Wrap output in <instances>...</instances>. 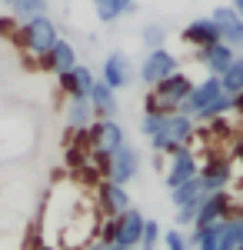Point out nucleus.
<instances>
[{
    "instance_id": "obj_25",
    "label": "nucleus",
    "mask_w": 243,
    "mask_h": 250,
    "mask_svg": "<svg viewBox=\"0 0 243 250\" xmlns=\"http://www.w3.org/2000/svg\"><path fill=\"white\" fill-rule=\"evenodd\" d=\"M140 40L147 43L150 50H160V47L167 43V30H163L160 23H147V27L140 30Z\"/></svg>"
},
{
    "instance_id": "obj_9",
    "label": "nucleus",
    "mask_w": 243,
    "mask_h": 250,
    "mask_svg": "<svg viewBox=\"0 0 243 250\" xmlns=\"http://www.w3.org/2000/svg\"><path fill=\"white\" fill-rule=\"evenodd\" d=\"M230 217V193L220 190V193H206L203 200L197 204V213H193V230L200 227H210L217 220H226Z\"/></svg>"
},
{
    "instance_id": "obj_21",
    "label": "nucleus",
    "mask_w": 243,
    "mask_h": 250,
    "mask_svg": "<svg viewBox=\"0 0 243 250\" xmlns=\"http://www.w3.org/2000/svg\"><path fill=\"white\" fill-rule=\"evenodd\" d=\"M94 124V110H90V100H70L67 104V127L80 134V130H87Z\"/></svg>"
},
{
    "instance_id": "obj_19",
    "label": "nucleus",
    "mask_w": 243,
    "mask_h": 250,
    "mask_svg": "<svg viewBox=\"0 0 243 250\" xmlns=\"http://www.w3.org/2000/svg\"><path fill=\"white\" fill-rule=\"evenodd\" d=\"M203 197H206V190H203V184H200L197 177L170 190V200H173V207H197Z\"/></svg>"
},
{
    "instance_id": "obj_12",
    "label": "nucleus",
    "mask_w": 243,
    "mask_h": 250,
    "mask_svg": "<svg viewBox=\"0 0 243 250\" xmlns=\"http://www.w3.org/2000/svg\"><path fill=\"white\" fill-rule=\"evenodd\" d=\"M230 177H233V167H230V160L226 157H210L200 173H197V180L203 184L206 193H220L226 190V184H230Z\"/></svg>"
},
{
    "instance_id": "obj_29",
    "label": "nucleus",
    "mask_w": 243,
    "mask_h": 250,
    "mask_svg": "<svg viewBox=\"0 0 243 250\" xmlns=\"http://www.w3.org/2000/svg\"><path fill=\"white\" fill-rule=\"evenodd\" d=\"M87 250H133V247H120V244H107V240H94V244H87Z\"/></svg>"
},
{
    "instance_id": "obj_16",
    "label": "nucleus",
    "mask_w": 243,
    "mask_h": 250,
    "mask_svg": "<svg viewBox=\"0 0 243 250\" xmlns=\"http://www.w3.org/2000/svg\"><path fill=\"white\" fill-rule=\"evenodd\" d=\"M233 47H226V43H210V47H203V50H197V63L203 67L210 77H220L226 67L233 63Z\"/></svg>"
},
{
    "instance_id": "obj_4",
    "label": "nucleus",
    "mask_w": 243,
    "mask_h": 250,
    "mask_svg": "<svg viewBox=\"0 0 243 250\" xmlns=\"http://www.w3.org/2000/svg\"><path fill=\"white\" fill-rule=\"evenodd\" d=\"M57 27H54V20L50 17H34V20H23L20 23V30H17V43H20V50L23 54H30V57H43L50 47L57 43Z\"/></svg>"
},
{
    "instance_id": "obj_10",
    "label": "nucleus",
    "mask_w": 243,
    "mask_h": 250,
    "mask_svg": "<svg viewBox=\"0 0 243 250\" xmlns=\"http://www.w3.org/2000/svg\"><path fill=\"white\" fill-rule=\"evenodd\" d=\"M133 80V70H130V60L127 54H120V50H113L103 57V67H100V83H107L113 94L120 90V87H127Z\"/></svg>"
},
{
    "instance_id": "obj_32",
    "label": "nucleus",
    "mask_w": 243,
    "mask_h": 250,
    "mask_svg": "<svg viewBox=\"0 0 243 250\" xmlns=\"http://www.w3.org/2000/svg\"><path fill=\"white\" fill-rule=\"evenodd\" d=\"M0 3H7V7H10V0H0Z\"/></svg>"
},
{
    "instance_id": "obj_14",
    "label": "nucleus",
    "mask_w": 243,
    "mask_h": 250,
    "mask_svg": "<svg viewBox=\"0 0 243 250\" xmlns=\"http://www.w3.org/2000/svg\"><path fill=\"white\" fill-rule=\"evenodd\" d=\"M97 207L103 217H117V213L130 210V193H127V187H117L110 180H103L97 187Z\"/></svg>"
},
{
    "instance_id": "obj_3",
    "label": "nucleus",
    "mask_w": 243,
    "mask_h": 250,
    "mask_svg": "<svg viewBox=\"0 0 243 250\" xmlns=\"http://www.w3.org/2000/svg\"><path fill=\"white\" fill-rule=\"evenodd\" d=\"M123 144H127V134H123V127H120L117 120H94V124L87 127V150H90V157L97 160L100 170H103L107 154H113V150L123 147Z\"/></svg>"
},
{
    "instance_id": "obj_1",
    "label": "nucleus",
    "mask_w": 243,
    "mask_h": 250,
    "mask_svg": "<svg viewBox=\"0 0 243 250\" xmlns=\"http://www.w3.org/2000/svg\"><path fill=\"white\" fill-rule=\"evenodd\" d=\"M143 224H147V217L130 207V210L117 213V217H107V220L100 224V240L137 250V244H140V233H143Z\"/></svg>"
},
{
    "instance_id": "obj_15",
    "label": "nucleus",
    "mask_w": 243,
    "mask_h": 250,
    "mask_svg": "<svg viewBox=\"0 0 243 250\" xmlns=\"http://www.w3.org/2000/svg\"><path fill=\"white\" fill-rule=\"evenodd\" d=\"M60 90L70 97V100H87L90 94V87H94V70L90 67H83V63H77L74 70H67V74H60Z\"/></svg>"
},
{
    "instance_id": "obj_5",
    "label": "nucleus",
    "mask_w": 243,
    "mask_h": 250,
    "mask_svg": "<svg viewBox=\"0 0 243 250\" xmlns=\"http://www.w3.org/2000/svg\"><path fill=\"white\" fill-rule=\"evenodd\" d=\"M100 173H103V180H110L117 187H127L133 177L140 173V157H137V150H133L130 144H123V147H117L113 154H107Z\"/></svg>"
},
{
    "instance_id": "obj_7",
    "label": "nucleus",
    "mask_w": 243,
    "mask_h": 250,
    "mask_svg": "<svg viewBox=\"0 0 243 250\" xmlns=\"http://www.w3.org/2000/svg\"><path fill=\"white\" fill-rule=\"evenodd\" d=\"M220 94H223V90H220V80H217V77H206V80H200V83H193V90L187 94V100L180 104V110H177V114L190 117V120L197 124L200 110H203V107H210V104H213Z\"/></svg>"
},
{
    "instance_id": "obj_6",
    "label": "nucleus",
    "mask_w": 243,
    "mask_h": 250,
    "mask_svg": "<svg viewBox=\"0 0 243 250\" xmlns=\"http://www.w3.org/2000/svg\"><path fill=\"white\" fill-rule=\"evenodd\" d=\"M180 70V60L170 54L167 47H160V50H150L147 57L140 60V80L147 83V87H153V83H160L163 77H170V74H177Z\"/></svg>"
},
{
    "instance_id": "obj_24",
    "label": "nucleus",
    "mask_w": 243,
    "mask_h": 250,
    "mask_svg": "<svg viewBox=\"0 0 243 250\" xmlns=\"http://www.w3.org/2000/svg\"><path fill=\"white\" fill-rule=\"evenodd\" d=\"M160 237H163L160 224H157V220H147V224H143V233H140L137 250H157V247H160Z\"/></svg>"
},
{
    "instance_id": "obj_2",
    "label": "nucleus",
    "mask_w": 243,
    "mask_h": 250,
    "mask_svg": "<svg viewBox=\"0 0 243 250\" xmlns=\"http://www.w3.org/2000/svg\"><path fill=\"white\" fill-rule=\"evenodd\" d=\"M193 130H197V124L183 114H170L163 120V127L157 130V134L150 137V147L157 150V154H173V150H180V147H190V140H193Z\"/></svg>"
},
{
    "instance_id": "obj_18",
    "label": "nucleus",
    "mask_w": 243,
    "mask_h": 250,
    "mask_svg": "<svg viewBox=\"0 0 243 250\" xmlns=\"http://www.w3.org/2000/svg\"><path fill=\"white\" fill-rule=\"evenodd\" d=\"M90 110H94V120H117V94H113L107 83H100L94 80V87H90Z\"/></svg>"
},
{
    "instance_id": "obj_17",
    "label": "nucleus",
    "mask_w": 243,
    "mask_h": 250,
    "mask_svg": "<svg viewBox=\"0 0 243 250\" xmlns=\"http://www.w3.org/2000/svg\"><path fill=\"white\" fill-rule=\"evenodd\" d=\"M180 37H183V43H190L193 50H203V47H210V43H220V34H217V27H213V20H210V17L190 20Z\"/></svg>"
},
{
    "instance_id": "obj_31",
    "label": "nucleus",
    "mask_w": 243,
    "mask_h": 250,
    "mask_svg": "<svg viewBox=\"0 0 243 250\" xmlns=\"http://www.w3.org/2000/svg\"><path fill=\"white\" fill-rule=\"evenodd\" d=\"M230 7H233V14L243 20V0H230Z\"/></svg>"
},
{
    "instance_id": "obj_22",
    "label": "nucleus",
    "mask_w": 243,
    "mask_h": 250,
    "mask_svg": "<svg viewBox=\"0 0 243 250\" xmlns=\"http://www.w3.org/2000/svg\"><path fill=\"white\" fill-rule=\"evenodd\" d=\"M217 80H220V90H223L226 97L240 94V90H243V57H233V63H230Z\"/></svg>"
},
{
    "instance_id": "obj_8",
    "label": "nucleus",
    "mask_w": 243,
    "mask_h": 250,
    "mask_svg": "<svg viewBox=\"0 0 243 250\" xmlns=\"http://www.w3.org/2000/svg\"><path fill=\"white\" fill-rule=\"evenodd\" d=\"M197 173H200V160H197V154H193L190 147H180V150L170 154V167H167V173H163V184L173 190V187L193 180Z\"/></svg>"
},
{
    "instance_id": "obj_11",
    "label": "nucleus",
    "mask_w": 243,
    "mask_h": 250,
    "mask_svg": "<svg viewBox=\"0 0 243 250\" xmlns=\"http://www.w3.org/2000/svg\"><path fill=\"white\" fill-rule=\"evenodd\" d=\"M210 20H213V27H217V34H220V43H226V47H243V20L233 14V7H217L213 14H210Z\"/></svg>"
},
{
    "instance_id": "obj_26",
    "label": "nucleus",
    "mask_w": 243,
    "mask_h": 250,
    "mask_svg": "<svg viewBox=\"0 0 243 250\" xmlns=\"http://www.w3.org/2000/svg\"><path fill=\"white\" fill-rule=\"evenodd\" d=\"M167 117L170 114H147V110H143V117H140V134H143V137H153L160 127H163V120H167Z\"/></svg>"
},
{
    "instance_id": "obj_28",
    "label": "nucleus",
    "mask_w": 243,
    "mask_h": 250,
    "mask_svg": "<svg viewBox=\"0 0 243 250\" xmlns=\"http://www.w3.org/2000/svg\"><path fill=\"white\" fill-rule=\"evenodd\" d=\"M193 213H197V207H177V217L173 220L180 227H193Z\"/></svg>"
},
{
    "instance_id": "obj_13",
    "label": "nucleus",
    "mask_w": 243,
    "mask_h": 250,
    "mask_svg": "<svg viewBox=\"0 0 243 250\" xmlns=\"http://www.w3.org/2000/svg\"><path fill=\"white\" fill-rule=\"evenodd\" d=\"M77 63H80V60H77L74 43H70V40H63V37H57V43L43 54V57H40V67H43V70H50V74H57V77H60V74H67V70H74Z\"/></svg>"
},
{
    "instance_id": "obj_27",
    "label": "nucleus",
    "mask_w": 243,
    "mask_h": 250,
    "mask_svg": "<svg viewBox=\"0 0 243 250\" xmlns=\"http://www.w3.org/2000/svg\"><path fill=\"white\" fill-rule=\"evenodd\" d=\"M160 240H163V247H167V250H190L187 247V237H183L180 230H167Z\"/></svg>"
},
{
    "instance_id": "obj_20",
    "label": "nucleus",
    "mask_w": 243,
    "mask_h": 250,
    "mask_svg": "<svg viewBox=\"0 0 243 250\" xmlns=\"http://www.w3.org/2000/svg\"><path fill=\"white\" fill-rule=\"evenodd\" d=\"M133 7H137V0H94V14H97L100 23L120 20L123 14H130Z\"/></svg>"
},
{
    "instance_id": "obj_23",
    "label": "nucleus",
    "mask_w": 243,
    "mask_h": 250,
    "mask_svg": "<svg viewBox=\"0 0 243 250\" xmlns=\"http://www.w3.org/2000/svg\"><path fill=\"white\" fill-rule=\"evenodd\" d=\"M10 14L23 23L34 17H47V0H10Z\"/></svg>"
},
{
    "instance_id": "obj_30",
    "label": "nucleus",
    "mask_w": 243,
    "mask_h": 250,
    "mask_svg": "<svg viewBox=\"0 0 243 250\" xmlns=\"http://www.w3.org/2000/svg\"><path fill=\"white\" fill-rule=\"evenodd\" d=\"M230 100H233V114H240V117H243V90H240L237 97H230Z\"/></svg>"
}]
</instances>
